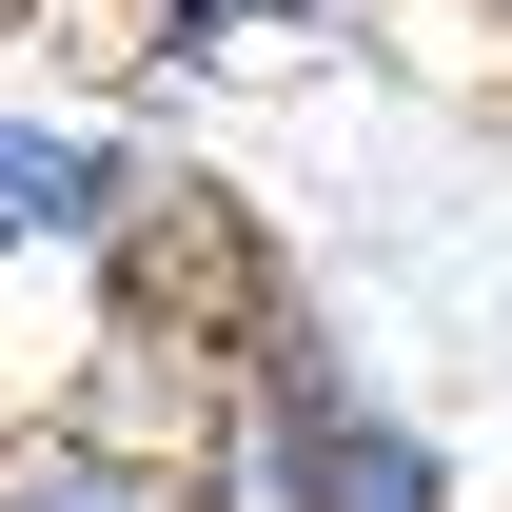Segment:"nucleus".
<instances>
[{
    "mask_svg": "<svg viewBox=\"0 0 512 512\" xmlns=\"http://www.w3.org/2000/svg\"><path fill=\"white\" fill-rule=\"evenodd\" d=\"M138 158H158V138H119V119H79V99H20V79H0V276L79 296V276L119 256V217H138Z\"/></svg>",
    "mask_w": 512,
    "mask_h": 512,
    "instance_id": "f257e3e1",
    "label": "nucleus"
},
{
    "mask_svg": "<svg viewBox=\"0 0 512 512\" xmlns=\"http://www.w3.org/2000/svg\"><path fill=\"white\" fill-rule=\"evenodd\" d=\"M0 434H20V355H0Z\"/></svg>",
    "mask_w": 512,
    "mask_h": 512,
    "instance_id": "20e7f679",
    "label": "nucleus"
},
{
    "mask_svg": "<svg viewBox=\"0 0 512 512\" xmlns=\"http://www.w3.org/2000/svg\"><path fill=\"white\" fill-rule=\"evenodd\" d=\"M0 512H178V473L119 434H79V414H40L20 394V434H0Z\"/></svg>",
    "mask_w": 512,
    "mask_h": 512,
    "instance_id": "7ed1b4c3",
    "label": "nucleus"
},
{
    "mask_svg": "<svg viewBox=\"0 0 512 512\" xmlns=\"http://www.w3.org/2000/svg\"><path fill=\"white\" fill-rule=\"evenodd\" d=\"M296 512H473V473H453V453L335 355V375L296 394Z\"/></svg>",
    "mask_w": 512,
    "mask_h": 512,
    "instance_id": "f03ea898",
    "label": "nucleus"
}]
</instances>
